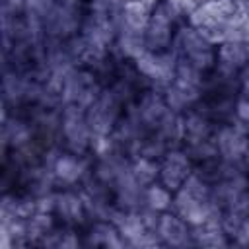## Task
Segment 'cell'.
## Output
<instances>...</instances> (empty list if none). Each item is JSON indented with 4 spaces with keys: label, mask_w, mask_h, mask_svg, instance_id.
I'll return each instance as SVG.
<instances>
[{
    "label": "cell",
    "mask_w": 249,
    "mask_h": 249,
    "mask_svg": "<svg viewBox=\"0 0 249 249\" xmlns=\"http://www.w3.org/2000/svg\"><path fill=\"white\" fill-rule=\"evenodd\" d=\"M187 21L216 45L228 39L245 41L247 37V16L239 0H198L187 12Z\"/></svg>",
    "instance_id": "obj_1"
},
{
    "label": "cell",
    "mask_w": 249,
    "mask_h": 249,
    "mask_svg": "<svg viewBox=\"0 0 249 249\" xmlns=\"http://www.w3.org/2000/svg\"><path fill=\"white\" fill-rule=\"evenodd\" d=\"M173 210L191 226H200L212 218H222L212 196V183L196 169L173 195Z\"/></svg>",
    "instance_id": "obj_2"
},
{
    "label": "cell",
    "mask_w": 249,
    "mask_h": 249,
    "mask_svg": "<svg viewBox=\"0 0 249 249\" xmlns=\"http://www.w3.org/2000/svg\"><path fill=\"white\" fill-rule=\"evenodd\" d=\"M171 49L177 58L187 60L206 76L216 68V43H212L202 31L193 27L189 21L177 27Z\"/></svg>",
    "instance_id": "obj_3"
},
{
    "label": "cell",
    "mask_w": 249,
    "mask_h": 249,
    "mask_svg": "<svg viewBox=\"0 0 249 249\" xmlns=\"http://www.w3.org/2000/svg\"><path fill=\"white\" fill-rule=\"evenodd\" d=\"M113 222L119 226L126 247H161V241L156 233L160 212L146 206L140 210H119Z\"/></svg>",
    "instance_id": "obj_4"
},
{
    "label": "cell",
    "mask_w": 249,
    "mask_h": 249,
    "mask_svg": "<svg viewBox=\"0 0 249 249\" xmlns=\"http://www.w3.org/2000/svg\"><path fill=\"white\" fill-rule=\"evenodd\" d=\"M181 10L169 0H158L152 6L146 25V49L165 51L171 49L177 27L181 25Z\"/></svg>",
    "instance_id": "obj_5"
},
{
    "label": "cell",
    "mask_w": 249,
    "mask_h": 249,
    "mask_svg": "<svg viewBox=\"0 0 249 249\" xmlns=\"http://www.w3.org/2000/svg\"><path fill=\"white\" fill-rule=\"evenodd\" d=\"M105 88L99 74L88 66H76L64 80L60 88V103L62 105H78L88 109Z\"/></svg>",
    "instance_id": "obj_6"
},
{
    "label": "cell",
    "mask_w": 249,
    "mask_h": 249,
    "mask_svg": "<svg viewBox=\"0 0 249 249\" xmlns=\"http://www.w3.org/2000/svg\"><path fill=\"white\" fill-rule=\"evenodd\" d=\"M132 64L148 88L163 89L175 78L177 54L173 53V49H165V51L146 49L136 60H132Z\"/></svg>",
    "instance_id": "obj_7"
},
{
    "label": "cell",
    "mask_w": 249,
    "mask_h": 249,
    "mask_svg": "<svg viewBox=\"0 0 249 249\" xmlns=\"http://www.w3.org/2000/svg\"><path fill=\"white\" fill-rule=\"evenodd\" d=\"M91 128L86 109L78 105L60 107V148L74 154H89Z\"/></svg>",
    "instance_id": "obj_8"
},
{
    "label": "cell",
    "mask_w": 249,
    "mask_h": 249,
    "mask_svg": "<svg viewBox=\"0 0 249 249\" xmlns=\"http://www.w3.org/2000/svg\"><path fill=\"white\" fill-rule=\"evenodd\" d=\"M126 105L119 99V95L105 86L99 97L86 109V117L91 128V136H111L117 123L124 115Z\"/></svg>",
    "instance_id": "obj_9"
},
{
    "label": "cell",
    "mask_w": 249,
    "mask_h": 249,
    "mask_svg": "<svg viewBox=\"0 0 249 249\" xmlns=\"http://www.w3.org/2000/svg\"><path fill=\"white\" fill-rule=\"evenodd\" d=\"M84 8L82 4H62L56 2L54 8L45 18V35L49 41H68L76 37L82 29Z\"/></svg>",
    "instance_id": "obj_10"
},
{
    "label": "cell",
    "mask_w": 249,
    "mask_h": 249,
    "mask_svg": "<svg viewBox=\"0 0 249 249\" xmlns=\"http://www.w3.org/2000/svg\"><path fill=\"white\" fill-rule=\"evenodd\" d=\"M89 154H74L68 150H60L53 160V175L56 185L60 187H80L91 173L93 160Z\"/></svg>",
    "instance_id": "obj_11"
},
{
    "label": "cell",
    "mask_w": 249,
    "mask_h": 249,
    "mask_svg": "<svg viewBox=\"0 0 249 249\" xmlns=\"http://www.w3.org/2000/svg\"><path fill=\"white\" fill-rule=\"evenodd\" d=\"M214 144H216L218 158L222 161L241 163L245 152L249 150V130L231 121L222 123L216 126Z\"/></svg>",
    "instance_id": "obj_12"
},
{
    "label": "cell",
    "mask_w": 249,
    "mask_h": 249,
    "mask_svg": "<svg viewBox=\"0 0 249 249\" xmlns=\"http://www.w3.org/2000/svg\"><path fill=\"white\" fill-rule=\"evenodd\" d=\"M195 171V161L183 146L169 148L160 160V181L173 193L189 179Z\"/></svg>",
    "instance_id": "obj_13"
},
{
    "label": "cell",
    "mask_w": 249,
    "mask_h": 249,
    "mask_svg": "<svg viewBox=\"0 0 249 249\" xmlns=\"http://www.w3.org/2000/svg\"><path fill=\"white\" fill-rule=\"evenodd\" d=\"M53 214L60 224L80 228L84 224H89L88 210L84 204V198L80 195L78 187H60L54 191V208Z\"/></svg>",
    "instance_id": "obj_14"
},
{
    "label": "cell",
    "mask_w": 249,
    "mask_h": 249,
    "mask_svg": "<svg viewBox=\"0 0 249 249\" xmlns=\"http://www.w3.org/2000/svg\"><path fill=\"white\" fill-rule=\"evenodd\" d=\"M128 107L134 111V115L140 119V123L152 132L160 126V123L163 121V117L169 111L163 91L156 89V88H144L140 91V95L136 97V101L130 103Z\"/></svg>",
    "instance_id": "obj_15"
},
{
    "label": "cell",
    "mask_w": 249,
    "mask_h": 249,
    "mask_svg": "<svg viewBox=\"0 0 249 249\" xmlns=\"http://www.w3.org/2000/svg\"><path fill=\"white\" fill-rule=\"evenodd\" d=\"M156 233L161 245H167V247L193 245V226L183 216H179L175 210H167L160 214Z\"/></svg>",
    "instance_id": "obj_16"
},
{
    "label": "cell",
    "mask_w": 249,
    "mask_h": 249,
    "mask_svg": "<svg viewBox=\"0 0 249 249\" xmlns=\"http://www.w3.org/2000/svg\"><path fill=\"white\" fill-rule=\"evenodd\" d=\"M249 62V43L228 39L216 45V68L222 74L237 76V72Z\"/></svg>",
    "instance_id": "obj_17"
},
{
    "label": "cell",
    "mask_w": 249,
    "mask_h": 249,
    "mask_svg": "<svg viewBox=\"0 0 249 249\" xmlns=\"http://www.w3.org/2000/svg\"><path fill=\"white\" fill-rule=\"evenodd\" d=\"M161 91H163L167 107L177 113L191 111L202 99V86H196V84H191L185 80H177V78H173V82L167 84Z\"/></svg>",
    "instance_id": "obj_18"
},
{
    "label": "cell",
    "mask_w": 249,
    "mask_h": 249,
    "mask_svg": "<svg viewBox=\"0 0 249 249\" xmlns=\"http://www.w3.org/2000/svg\"><path fill=\"white\" fill-rule=\"evenodd\" d=\"M84 245L88 247H105V249H123L126 241L113 220H93L89 222L84 233Z\"/></svg>",
    "instance_id": "obj_19"
},
{
    "label": "cell",
    "mask_w": 249,
    "mask_h": 249,
    "mask_svg": "<svg viewBox=\"0 0 249 249\" xmlns=\"http://www.w3.org/2000/svg\"><path fill=\"white\" fill-rule=\"evenodd\" d=\"M193 245L198 247H226L231 245L230 235L222 226V218H212L200 226H193Z\"/></svg>",
    "instance_id": "obj_20"
},
{
    "label": "cell",
    "mask_w": 249,
    "mask_h": 249,
    "mask_svg": "<svg viewBox=\"0 0 249 249\" xmlns=\"http://www.w3.org/2000/svg\"><path fill=\"white\" fill-rule=\"evenodd\" d=\"M58 224L56 216L53 212L37 210L27 218V239L29 245H41V241L47 237V233Z\"/></svg>",
    "instance_id": "obj_21"
},
{
    "label": "cell",
    "mask_w": 249,
    "mask_h": 249,
    "mask_svg": "<svg viewBox=\"0 0 249 249\" xmlns=\"http://www.w3.org/2000/svg\"><path fill=\"white\" fill-rule=\"evenodd\" d=\"M173 191L167 189L161 181H156L144 189V206L156 212H167L173 210Z\"/></svg>",
    "instance_id": "obj_22"
},
{
    "label": "cell",
    "mask_w": 249,
    "mask_h": 249,
    "mask_svg": "<svg viewBox=\"0 0 249 249\" xmlns=\"http://www.w3.org/2000/svg\"><path fill=\"white\" fill-rule=\"evenodd\" d=\"M130 167H132L136 181L142 187H148V185L160 181V160H156V158L134 156V158H130Z\"/></svg>",
    "instance_id": "obj_23"
},
{
    "label": "cell",
    "mask_w": 249,
    "mask_h": 249,
    "mask_svg": "<svg viewBox=\"0 0 249 249\" xmlns=\"http://www.w3.org/2000/svg\"><path fill=\"white\" fill-rule=\"evenodd\" d=\"M56 0H25V16L45 21L49 12L54 8Z\"/></svg>",
    "instance_id": "obj_24"
},
{
    "label": "cell",
    "mask_w": 249,
    "mask_h": 249,
    "mask_svg": "<svg viewBox=\"0 0 249 249\" xmlns=\"http://www.w3.org/2000/svg\"><path fill=\"white\" fill-rule=\"evenodd\" d=\"M231 123H237L239 126L249 130V97L247 95H237L235 97Z\"/></svg>",
    "instance_id": "obj_25"
},
{
    "label": "cell",
    "mask_w": 249,
    "mask_h": 249,
    "mask_svg": "<svg viewBox=\"0 0 249 249\" xmlns=\"http://www.w3.org/2000/svg\"><path fill=\"white\" fill-rule=\"evenodd\" d=\"M2 14L6 16L25 14V0H2Z\"/></svg>",
    "instance_id": "obj_26"
},
{
    "label": "cell",
    "mask_w": 249,
    "mask_h": 249,
    "mask_svg": "<svg viewBox=\"0 0 249 249\" xmlns=\"http://www.w3.org/2000/svg\"><path fill=\"white\" fill-rule=\"evenodd\" d=\"M237 88H239V95L249 97V62L237 72Z\"/></svg>",
    "instance_id": "obj_27"
},
{
    "label": "cell",
    "mask_w": 249,
    "mask_h": 249,
    "mask_svg": "<svg viewBox=\"0 0 249 249\" xmlns=\"http://www.w3.org/2000/svg\"><path fill=\"white\" fill-rule=\"evenodd\" d=\"M243 167H245V171H247V175H249V150L245 152V156H243Z\"/></svg>",
    "instance_id": "obj_28"
},
{
    "label": "cell",
    "mask_w": 249,
    "mask_h": 249,
    "mask_svg": "<svg viewBox=\"0 0 249 249\" xmlns=\"http://www.w3.org/2000/svg\"><path fill=\"white\" fill-rule=\"evenodd\" d=\"M105 2H109L111 6H115V8H121L124 2H128V0H105Z\"/></svg>",
    "instance_id": "obj_29"
}]
</instances>
